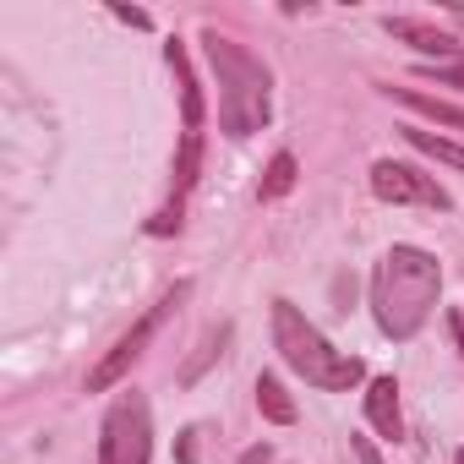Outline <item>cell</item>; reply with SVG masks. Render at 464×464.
I'll return each mask as SVG.
<instances>
[{
    "label": "cell",
    "mask_w": 464,
    "mask_h": 464,
    "mask_svg": "<svg viewBox=\"0 0 464 464\" xmlns=\"http://www.w3.org/2000/svg\"><path fill=\"white\" fill-rule=\"evenodd\" d=\"M442 301V263L420 246H388L372 268V317L388 339H415Z\"/></svg>",
    "instance_id": "1"
},
{
    "label": "cell",
    "mask_w": 464,
    "mask_h": 464,
    "mask_svg": "<svg viewBox=\"0 0 464 464\" xmlns=\"http://www.w3.org/2000/svg\"><path fill=\"white\" fill-rule=\"evenodd\" d=\"M202 55H208V66H213V77H218V126H224L229 137L263 131L268 115H274V77H268V66H263L246 44L224 39L218 28L202 34Z\"/></svg>",
    "instance_id": "2"
},
{
    "label": "cell",
    "mask_w": 464,
    "mask_h": 464,
    "mask_svg": "<svg viewBox=\"0 0 464 464\" xmlns=\"http://www.w3.org/2000/svg\"><path fill=\"white\" fill-rule=\"evenodd\" d=\"M274 350L285 355L290 372H301L323 393H350L355 382H366V361L350 350H334L323 339V328L306 323V312L295 301H274Z\"/></svg>",
    "instance_id": "3"
},
{
    "label": "cell",
    "mask_w": 464,
    "mask_h": 464,
    "mask_svg": "<svg viewBox=\"0 0 464 464\" xmlns=\"http://www.w3.org/2000/svg\"><path fill=\"white\" fill-rule=\"evenodd\" d=\"M186 295H191V279H180L175 290H164V295H159V301H153V306H148V312H142V317H137V323H131V328L110 344V350H104V361L88 372V393H110V388H115V382H121V377L142 361V350L153 344V334L175 317V306H180Z\"/></svg>",
    "instance_id": "4"
},
{
    "label": "cell",
    "mask_w": 464,
    "mask_h": 464,
    "mask_svg": "<svg viewBox=\"0 0 464 464\" xmlns=\"http://www.w3.org/2000/svg\"><path fill=\"white\" fill-rule=\"evenodd\" d=\"M153 459V410L137 388L115 393L99 426V464H148Z\"/></svg>",
    "instance_id": "5"
},
{
    "label": "cell",
    "mask_w": 464,
    "mask_h": 464,
    "mask_svg": "<svg viewBox=\"0 0 464 464\" xmlns=\"http://www.w3.org/2000/svg\"><path fill=\"white\" fill-rule=\"evenodd\" d=\"M372 191H377V202H393V208H431V213L453 208V197L431 175H420L415 164H399V159H377L372 164Z\"/></svg>",
    "instance_id": "6"
},
{
    "label": "cell",
    "mask_w": 464,
    "mask_h": 464,
    "mask_svg": "<svg viewBox=\"0 0 464 464\" xmlns=\"http://www.w3.org/2000/svg\"><path fill=\"white\" fill-rule=\"evenodd\" d=\"M382 28H388V39L410 44V50H415V55H426L431 66L459 61V55H464V44H459L453 34H442V28H431V23H420V17H382Z\"/></svg>",
    "instance_id": "7"
},
{
    "label": "cell",
    "mask_w": 464,
    "mask_h": 464,
    "mask_svg": "<svg viewBox=\"0 0 464 464\" xmlns=\"http://www.w3.org/2000/svg\"><path fill=\"white\" fill-rule=\"evenodd\" d=\"M164 61H169V72H175V88H180V126H186V131H202L208 104H202V82H197V72H191L186 44L169 39V44H164Z\"/></svg>",
    "instance_id": "8"
},
{
    "label": "cell",
    "mask_w": 464,
    "mask_h": 464,
    "mask_svg": "<svg viewBox=\"0 0 464 464\" xmlns=\"http://www.w3.org/2000/svg\"><path fill=\"white\" fill-rule=\"evenodd\" d=\"M366 420L377 426V437L399 442L404 437V415H399V382L393 377H372L366 382Z\"/></svg>",
    "instance_id": "9"
},
{
    "label": "cell",
    "mask_w": 464,
    "mask_h": 464,
    "mask_svg": "<svg viewBox=\"0 0 464 464\" xmlns=\"http://www.w3.org/2000/svg\"><path fill=\"white\" fill-rule=\"evenodd\" d=\"M229 339H236V323H213L202 339H197V350H191V361L180 366V388H191V382H202V372L229 350Z\"/></svg>",
    "instance_id": "10"
},
{
    "label": "cell",
    "mask_w": 464,
    "mask_h": 464,
    "mask_svg": "<svg viewBox=\"0 0 464 464\" xmlns=\"http://www.w3.org/2000/svg\"><path fill=\"white\" fill-rule=\"evenodd\" d=\"M399 104H410L415 115H426V121H437V126H459L464 131V110L459 104H448V99H431V93H420V88H388Z\"/></svg>",
    "instance_id": "11"
},
{
    "label": "cell",
    "mask_w": 464,
    "mask_h": 464,
    "mask_svg": "<svg viewBox=\"0 0 464 464\" xmlns=\"http://www.w3.org/2000/svg\"><path fill=\"white\" fill-rule=\"evenodd\" d=\"M202 175V131H180V153H175V202H186V191Z\"/></svg>",
    "instance_id": "12"
},
{
    "label": "cell",
    "mask_w": 464,
    "mask_h": 464,
    "mask_svg": "<svg viewBox=\"0 0 464 464\" xmlns=\"http://www.w3.org/2000/svg\"><path fill=\"white\" fill-rule=\"evenodd\" d=\"M252 393H257V410H263V420H274V426H290V420H295V399L285 393V382H279L274 372H263Z\"/></svg>",
    "instance_id": "13"
},
{
    "label": "cell",
    "mask_w": 464,
    "mask_h": 464,
    "mask_svg": "<svg viewBox=\"0 0 464 464\" xmlns=\"http://www.w3.org/2000/svg\"><path fill=\"white\" fill-rule=\"evenodd\" d=\"M404 131V142L415 148V153H426V159H437V164H448V169H464V148L459 142H448V137H437V131H420V126H399Z\"/></svg>",
    "instance_id": "14"
},
{
    "label": "cell",
    "mask_w": 464,
    "mask_h": 464,
    "mask_svg": "<svg viewBox=\"0 0 464 464\" xmlns=\"http://www.w3.org/2000/svg\"><path fill=\"white\" fill-rule=\"evenodd\" d=\"M263 202H274V197H285V191H295V153H274V164H268V175H263Z\"/></svg>",
    "instance_id": "15"
},
{
    "label": "cell",
    "mask_w": 464,
    "mask_h": 464,
    "mask_svg": "<svg viewBox=\"0 0 464 464\" xmlns=\"http://www.w3.org/2000/svg\"><path fill=\"white\" fill-rule=\"evenodd\" d=\"M180 208H186V202H175V197H169V202L148 218V236H175V229H180Z\"/></svg>",
    "instance_id": "16"
},
{
    "label": "cell",
    "mask_w": 464,
    "mask_h": 464,
    "mask_svg": "<svg viewBox=\"0 0 464 464\" xmlns=\"http://www.w3.org/2000/svg\"><path fill=\"white\" fill-rule=\"evenodd\" d=\"M350 448H355V459H361V464H382V453H377V442H372V437H350Z\"/></svg>",
    "instance_id": "17"
},
{
    "label": "cell",
    "mask_w": 464,
    "mask_h": 464,
    "mask_svg": "<svg viewBox=\"0 0 464 464\" xmlns=\"http://www.w3.org/2000/svg\"><path fill=\"white\" fill-rule=\"evenodd\" d=\"M236 464H274V442H252Z\"/></svg>",
    "instance_id": "18"
},
{
    "label": "cell",
    "mask_w": 464,
    "mask_h": 464,
    "mask_svg": "<svg viewBox=\"0 0 464 464\" xmlns=\"http://www.w3.org/2000/svg\"><path fill=\"white\" fill-rule=\"evenodd\" d=\"M115 17H121L126 28H153V17H148V12H137V6H115Z\"/></svg>",
    "instance_id": "19"
},
{
    "label": "cell",
    "mask_w": 464,
    "mask_h": 464,
    "mask_svg": "<svg viewBox=\"0 0 464 464\" xmlns=\"http://www.w3.org/2000/svg\"><path fill=\"white\" fill-rule=\"evenodd\" d=\"M448 334H453V344H459V355H464V312H448Z\"/></svg>",
    "instance_id": "20"
},
{
    "label": "cell",
    "mask_w": 464,
    "mask_h": 464,
    "mask_svg": "<svg viewBox=\"0 0 464 464\" xmlns=\"http://www.w3.org/2000/svg\"><path fill=\"white\" fill-rule=\"evenodd\" d=\"M191 437H197V431H180V448H175V453H180V464H191V459H197V453H191Z\"/></svg>",
    "instance_id": "21"
},
{
    "label": "cell",
    "mask_w": 464,
    "mask_h": 464,
    "mask_svg": "<svg viewBox=\"0 0 464 464\" xmlns=\"http://www.w3.org/2000/svg\"><path fill=\"white\" fill-rule=\"evenodd\" d=\"M453 464H464V448H459V453H453Z\"/></svg>",
    "instance_id": "22"
}]
</instances>
